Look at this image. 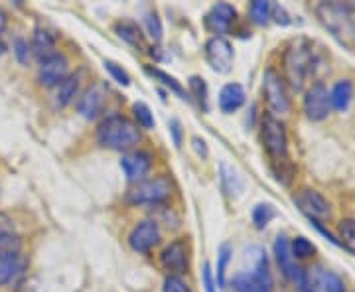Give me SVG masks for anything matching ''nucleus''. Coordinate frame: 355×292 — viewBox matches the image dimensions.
<instances>
[{"mask_svg": "<svg viewBox=\"0 0 355 292\" xmlns=\"http://www.w3.org/2000/svg\"><path fill=\"white\" fill-rule=\"evenodd\" d=\"M298 291L300 292H316L314 291V286H312V282H310V279H306L300 286H298Z\"/></svg>", "mask_w": 355, "mask_h": 292, "instance_id": "45", "label": "nucleus"}, {"mask_svg": "<svg viewBox=\"0 0 355 292\" xmlns=\"http://www.w3.org/2000/svg\"><path fill=\"white\" fill-rule=\"evenodd\" d=\"M144 26H146V32H148V36H150L154 42H160V40H162L164 28H162V20L158 18V14L156 12L146 14V18H144Z\"/></svg>", "mask_w": 355, "mask_h": 292, "instance_id": "35", "label": "nucleus"}, {"mask_svg": "<svg viewBox=\"0 0 355 292\" xmlns=\"http://www.w3.org/2000/svg\"><path fill=\"white\" fill-rule=\"evenodd\" d=\"M22 241L18 235L8 233V231H0V255L8 253H20Z\"/></svg>", "mask_w": 355, "mask_h": 292, "instance_id": "33", "label": "nucleus"}, {"mask_svg": "<svg viewBox=\"0 0 355 292\" xmlns=\"http://www.w3.org/2000/svg\"><path fill=\"white\" fill-rule=\"evenodd\" d=\"M314 65H316V53L312 42L306 38L292 40L282 58L286 87H291L292 91L304 89L310 76L314 74Z\"/></svg>", "mask_w": 355, "mask_h": 292, "instance_id": "1", "label": "nucleus"}, {"mask_svg": "<svg viewBox=\"0 0 355 292\" xmlns=\"http://www.w3.org/2000/svg\"><path fill=\"white\" fill-rule=\"evenodd\" d=\"M14 55H16V60H18V64L28 65L30 64V58H32V48H30V44L22 38H16L14 40Z\"/></svg>", "mask_w": 355, "mask_h": 292, "instance_id": "38", "label": "nucleus"}, {"mask_svg": "<svg viewBox=\"0 0 355 292\" xmlns=\"http://www.w3.org/2000/svg\"><path fill=\"white\" fill-rule=\"evenodd\" d=\"M79 76L77 74H71V76H67L58 85V95H55V101L60 107H67L69 103L76 101L77 93H79Z\"/></svg>", "mask_w": 355, "mask_h": 292, "instance_id": "21", "label": "nucleus"}, {"mask_svg": "<svg viewBox=\"0 0 355 292\" xmlns=\"http://www.w3.org/2000/svg\"><path fill=\"white\" fill-rule=\"evenodd\" d=\"M140 139V127L125 114H111L97 127V142L103 148L127 153L139 144Z\"/></svg>", "mask_w": 355, "mask_h": 292, "instance_id": "2", "label": "nucleus"}, {"mask_svg": "<svg viewBox=\"0 0 355 292\" xmlns=\"http://www.w3.org/2000/svg\"><path fill=\"white\" fill-rule=\"evenodd\" d=\"M272 172H275V176L279 182H282L284 186H288L294 178V166L291 164V160L288 158H284V160H277L275 164H272Z\"/></svg>", "mask_w": 355, "mask_h": 292, "instance_id": "34", "label": "nucleus"}, {"mask_svg": "<svg viewBox=\"0 0 355 292\" xmlns=\"http://www.w3.org/2000/svg\"><path fill=\"white\" fill-rule=\"evenodd\" d=\"M205 60L216 74H223V76L229 74L233 67V60H235V51H233L231 42L225 38H219V36L207 40Z\"/></svg>", "mask_w": 355, "mask_h": 292, "instance_id": "8", "label": "nucleus"}, {"mask_svg": "<svg viewBox=\"0 0 355 292\" xmlns=\"http://www.w3.org/2000/svg\"><path fill=\"white\" fill-rule=\"evenodd\" d=\"M249 14H251V20L254 24L266 26L270 22V2L266 0H254L249 6Z\"/></svg>", "mask_w": 355, "mask_h": 292, "instance_id": "29", "label": "nucleus"}, {"mask_svg": "<svg viewBox=\"0 0 355 292\" xmlns=\"http://www.w3.org/2000/svg\"><path fill=\"white\" fill-rule=\"evenodd\" d=\"M221 182H223V188L229 194H239L243 188L241 180L239 176L235 174V170L233 168H229L227 164H221Z\"/></svg>", "mask_w": 355, "mask_h": 292, "instance_id": "32", "label": "nucleus"}, {"mask_svg": "<svg viewBox=\"0 0 355 292\" xmlns=\"http://www.w3.org/2000/svg\"><path fill=\"white\" fill-rule=\"evenodd\" d=\"M233 291L235 292H270L254 279L251 273H239L233 279Z\"/></svg>", "mask_w": 355, "mask_h": 292, "instance_id": "23", "label": "nucleus"}, {"mask_svg": "<svg viewBox=\"0 0 355 292\" xmlns=\"http://www.w3.org/2000/svg\"><path fill=\"white\" fill-rule=\"evenodd\" d=\"M355 4L343 2H320L316 14L322 26L342 44H352L355 40Z\"/></svg>", "mask_w": 355, "mask_h": 292, "instance_id": "3", "label": "nucleus"}, {"mask_svg": "<svg viewBox=\"0 0 355 292\" xmlns=\"http://www.w3.org/2000/svg\"><path fill=\"white\" fill-rule=\"evenodd\" d=\"M235 20H237V10L227 2H219L205 16V28L211 34L223 38V34H227L231 26L235 24Z\"/></svg>", "mask_w": 355, "mask_h": 292, "instance_id": "14", "label": "nucleus"}, {"mask_svg": "<svg viewBox=\"0 0 355 292\" xmlns=\"http://www.w3.org/2000/svg\"><path fill=\"white\" fill-rule=\"evenodd\" d=\"M170 130H172V135H174V142H176V146L182 144V127H180V123H178L176 119L174 121H170Z\"/></svg>", "mask_w": 355, "mask_h": 292, "instance_id": "43", "label": "nucleus"}, {"mask_svg": "<svg viewBox=\"0 0 355 292\" xmlns=\"http://www.w3.org/2000/svg\"><path fill=\"white\" fill-rule=\"evenodd\" d=\"M231 255H233V249L229 243H223L217 251V286H225V273H227Z\"/></svg>", "mask_w": 355, "mask_h": 292, "instance_id": "27", "label": "nucleus"}, {"mask_svg": "<svg viewBox=\"0 0 355 292\" xmlns=\"http://www.w3.org/2000/svg\"><path fill=\"white\" fill-rule=\"evenodd\" d=\"M261 139H263V146H265L268 156L272 158V162L288 158V135H286L284 123L280 121L279 117L270 113L263 114Z\"/></svg>", "mask_w": 355, "mask_h": 292, "instance_id": "5", "label": "nucleus"}, {"mask_svg": "<svg viewBox=\"0 0 355 292\" xmlns=\"http://www.w3.org/2000/svg\"><path fill=\"white\" fill-rule=\"evenodd\" d=\"M340 245L355 257V219L340 221Z\"/></svg>", "mask_w": 355, "mask_h": 292, "instance_id": "28", "label": "nucleus"}, {"mask_svg": "<svg viewBox=\"0 0 355 292\" xmlns=\"http://www.w3.org/2000/svg\"><path fill=\"white\" fill-rule=\"evenodd\" d=\"M6 26H8V16H6V12H4V8L0 6V34L6 30Z\"/></svg>", "mask_w": 355, "mask_h": 292, "instance_id": "44", "label": "nucleus"}, {"mask_svg": "<svg viewBox=\"0 0 355 292\" xmlns=\"http://www.w3.org/2000/svg\"><path fill=\"white\" fill-rule=\"evenodd\" d=\"M121 168H123V172H125L128 182L139 184V182L146 178V174L153 168V154L146 153V151H132V153L123 156Z\"/></svg>", "mask_w": 355, "mask_h": 292, "instance_id": "15", "label": "nucleus"}, {"mask_svg": "<svg viewBox=\"0 0 355 292\" xmlns=\"http://www.w3.org/2000/svg\"><path fill=\"white\" fill-rule=\"evenodd\" d=\"M114 32H116V36L123 42H127L128 46L144 48V36H142L140 28L135 22H119V24L114 26Z\"/></svg>", "mask_w": 355, "mask_h": 292, "instance_id": "22", "label": "nucleus"}, {"mask_svg": "<svg viewBox=\"0 0 355 292\" xmlns=\"http://www.w3.org/2000/svg\"><path fill=\"white\" fill-rule=\"evenodd\" d=\"M263 97L270 114H286L291 111V95L284 77L275 67H266L263 76Z\"/></svg>", "mask_w": 355, "mask_h": 292, "instance_id": "6", "label": "nucleus"}, {"mask_svg": "<svg viewBox=\"0 0 355 292\" xmlns=\"http://www.w3.org/2000/svg\"><path fill=\"white\" fill-rule=\"evenodd\" d=\"M105 99H107L105 85L103 83H95L89 89H85V93L79 97V101H77V113L81 114L83 119H87V121H93L103 111Z\"/></svg>", "mask_w": 355, "mask_h": 292, "instance_id": "16", "label": "nucleus"}, {"mask_svg": "<svg viewBox=\"0 0 355 292\" xmlns=\"http://www.w3.org/2000/svg\"><path fill=\"white\" fill-rule=\"evenodd\" d=\"M275 255H277V263H279L280 273L291 280V282H294L296 286H300L308 279V275L296 263V259L292 257L291 241L284 235L277 237V241H275Z\"/></svg>", "mask_w": 355, "mask_h": 292, "instance_id": "10", "label": "nucleus"}, {"mask_svg": "<svg viewBox=\"0 0 355 292\" xmlns=\"http://www.w3.org/2000/svg\"><path fill=\"white\" fill-rule=\"evenodd\" d=\"M302 109H304L306 117L314 123H320L324 119H328V114L331 111V103H330V91L328 87L322 83V81H316L312 83L304 93V101H302Z\"/></svg>", "mask_w": 355, "mask_h": 292, "instance_id": "7", "label": "nucleus"}, {"mask_svg": "<svg viewBox=\"0 0 355 292\" xmlns=\"http://www.w3.org/2000/svg\"><path fill=\"white\" fill-rule=\"evenodd\" d=\"M270 18L280 26L291 24V14L286 12V8L280 6V4H270Z\"/></svg>", "mask_w": 355, "mask_h": 292, "instance_id": "40", "label": "nucleus"}, {"mask_svg": "<svg viewBox=\"0 0 355 292\" xmlns=\"http://www.w3.org/2000/svg\"><path fill=\"white\" fill-rule=\"evenodd\" d=\"M291 253L294 259H310L316 253V245L306 237H294L291 241Z\"/></svg>", "mask_w": 355, "mask_h": 292, "instance_id": "30", "label": "nucleus"}, {"mask_svg": "<svg viewBox=\"0 0 355 292\" xmlns=\"http://www.w3.org/2000/svg\"><path fill=\"white\" fill-rule=\"evenodd\" d=\"M203 289H205V292H216L214 273H211V267H209L207 263L203 265Z\"/></svg>", "mask_w": 355, "mask_h": 292, "instance_id": "41", "label": "nucleus"}, {"mask_svg": "<svg viewBox=\"0 0 355 292\" xmlns=\"http://www.w3.org/2000/svg\"><path fill=\"white\" fill-rule=\"evenodd\" d=\"M30 48H32V53L38 58L40 62H44V60H48V58L58 53L55 51V38L51 36L48 30H44V28H36V32L32 36Z\"/></svg>", "mask_w": 355, "mask_h": 292, "instance_id": "18", "label": "nucleus"}, {"mask_svg": "<svg viewBox=\"0 0 355 292\" xmlns=\"http://www.w3.org/2000/svg\"><path fill=\"white\" fill-rule=\"evenodd\" d=\"M174 191L172 180L168 176H154V178L142 180L135 184L125 196V202L128 205H158L170 200Z\"/></svg>", "mask_w": 355, "mask_h": 292, "instance_id": "4", "label": "nucleus"}, {"mask_svg": "<svg viewBox=\"0 0 355 292\" xmlns=\"http://www.w3.org/2000/svg\"><path fill=\"white\" fill-rule=\"evenodd\" d=\"M292 202L298 205V209L304 214L310 221H324L330 217V203L316 190H300L294 194Z\"/></svg>", "mask_w": 355, "mask_h": 292, "instance_id": "9", "label": "nucleus"}, {"mask_svg": "<svg viewBox=\"0 0 355 292\" xmlns=\"http://www.w3.org/2000/svg\"><path fill=\"white\" fill-rule=\"evenodd\" d=\"M160 263L172 277H182L184 273H188V267H190L188 243L184 239H174L170 245H166L160 255Z\"/></svg>", "mask_w": 355, "mask_h": 292, "instance_id": "11", "label": "nucleus"}, {"mask_svg": "<svg viewBox=\"0 0 355 292\" xmlns=\"http://www.w3.org/2000/svg\"><path fill=\"white\" fill-rule=\"evenodd\" d=\"M69 76V62L64 53H55L48 60L40 62L38 81L44 87H58L65 77Z\"/></svg>", "mask_w": 355, "mask_h": 292, "instance_id": "13", "label": "nucleus"}, {"mask_svg": "<svg viewBox=\"0 0 355 292\" xmlns=\"http://www.w3.org/2000/svg\"><path fill=\"white\" fill-rule=\"evenodd\" d=\"M0 53H6V44L2 42V38H0Z\"/></svg>", "mask_w": 355, "mask_h": 292, "instance_id": "46", "label": "nucleus"}, {"mask_svg": "<svg viewBox=\"0 0 355 292\" xmlns=\"http://www.w3.org/2000/svg\"><path fill=\"white\" fill-rule=\"evenodd\" d=\"M277 216V212H275V207L270 205V203H259V205H254L253 209V223L257 229H265L270 221H272V217Z\"/></svg>", "mask_w": 355, "mask_h": 292, "instance_id": "31", "label": "nucleus"}, {"mask_svg": "<svg viewBox=\"0 0 355 292\" xmlns=\"http://www.w3.org/2000/svg\"><path fill=\"white\" fill-rule=\"evenodd\" d=\"M24 268V261L20 253L0 255V286L12 282Z\"/></svg>", "mask_w": 355, "mask_h": 292, "instance_id": "19", "label": "nucleus"}, {"mask_svg": "<svg viewBox=\"0 0 355 292\" xmlns=\"http://www.w3.org/2000/svg\"><path fill=\"white\" fill-rule=\"evenodd\" d=\"M132 114H135V123L140 128H146V130H153L156 127V121H154V114L150 111V107L146 103H135L132 105Z\"/></svg>", "mask_w": 355, "mask_h": 292, "instance_id": "25", "label": "nucleus"}, {"mask_svg": "<svg viewBox=\"0 0 355 292\" xmlns=\"http://www.w3.org/2000/svg\"><path fill=\"white\" fill-rule=\"evenodd\" d=\"M322 286H324V292H345L343 280L336 273H331V270H324L322 273Z\"/></svg>", "mask_w": 355, "mask_h": 292, "instance_id": "36", "label": "nucleus"}, {"mask_svg": "<svg viewBox=\"0 0 355 292\" xmlns=\"http://www.w3.org/2000/svg\"><path fill=\"white\" fill-rule=\"evenodd\" d=\"M146 74L148 76H153L154 79H158L162 85H166L170 91H174L176 95H180L182 99H188V93L184 91V87L180 85V81H178L176 77H172L170 74H166L162 69H158V67H146Z\"/></svg>", "mask_w": 355, "mask_h": 292, "instance_id": "24", "label": "nucleus"}, {"mask_svg": "<svg viewBox=\"0 0 355 292\" xmlns=\"http://www.w3.org/2000/svg\"><path fill=\"white\" fill-rule=\"evenodd\" d=\"M105 69L111 74V77H113L119 85H123V87H128V85H130V76H128L127 71H125V69H123L119 64H114V62H111V60H107V62H105Z\"/></svg>", "mask_w": 355, "mask_h": 292, "instance_id": "37", "label": "nucleus"}, {"mask_svg": "<svg viewBox=\"0 0 355 292\" xmlns=\"http://www.w3.org/2000/svg\"><path fill=\"white\" fill-rule=\"evenodd\" d=\"M191 144H193V148H196V153L200 154V156H207V146H205V140L200 139V137H193L191 139Z\"/></svg>", "mask_w": 355, "mask_h": 292, "instance_id": "42", "label": "nucleus"}, {"mask_svg": "<svg viewBox=\"0 0 355 292\" xmlns=\"http://www.w3.org/2000/svg\"><path fill=\"white\" fill-rule=\"evenodd\" d=\"M164 292H191L190 284L182 277H172L168 275L164 280Z\"/></svg>", "mask_w": 355, "mask_h": 292, "instance_id": "39", "label": "nucleus"}, {"mask_svg": "<svg viewBox=\"0 0 355 292\" xmlns=\"http://www.w3.org/2000/svg\"><path fill=\"white\" fill-rule=\"evenodd\" d=\"M160 243V227L153 219L140 221L128 233V245L137 253H148Z\"/></svg>", "mask_w": 355, "mask_h": 292, "instance_id": "12", "label": "nucleus"}, {"mask_svg": "<svg viewBox=\"0 0 355 292\" xmlns=\"http://www.w3.org/2000/svg\"><path fill=\"white\" fill-rule=\"evenodd\" d=\"M354 99V85L349 79H342L338 81L330 91V103L331 109L336 111H347L349 103Z\"/></svg>", "mask_w": 355, "mask_h": 292, "instance_id": "20", "label": "nucleus"}, {"mask_svg": "<svg viewBox=\"0 0 355 292\" xmlns=\"http://www.w3.org/2000/svg\"><path fill=\"white\" fill-rule=\"evenodd\" d=\"M245 89H243V85L239 83H227L221 93H219V109L223 111L225 114L235 113V111H239L243 105H245Z\"/></svg>", "mask_w": 355, "mask_h": 292, "instance_id": "17", "label": "nucleus"}, {"mask_svg": "<svg viewBox=\"0 0 355 292\" xmlns=\"http://www.w3.org/2000/svg\"><path fill=\"white\" fill-rule=\"evenodd\" d=\"M188 85H190V93L193 95V97H196V101L200 103V107H202L203 111H207L209 89H207V83H205V79L200 76H193V77H190Z\"/></svg>", "mask_w": 355, "mask_h": 292, "instance_id": "26", "label": "nucleus"}]
</instances>
